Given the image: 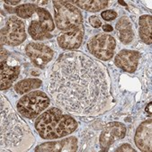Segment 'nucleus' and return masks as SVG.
<instances>
[{"instance_id":"obj_1","label":"nucleus","mask_w":152,"mask_h":152,"mask_svg":"<svg viewBox=\"0 0 152 152\" xmlns=\"http://www.w3.org/2000/svg\"><path fill=\"white\" fill-rule=\"evenodd\" d=\"M111 85L106 69L79 51L61 54L50 72L49 91L68 112L95 115L110 108Z\"/></svg>"},{"instance_id":"obj_2","label":"nucleus","mask_w":152,"mask_h":152,"mask_svg":"<svg viewBox=\"0 0 152 152\" xmlns=\"http://www.w3.org/2000/svg\"><path fill=\"white\" fill-rule=\"evenodd\" d=\"M1 149L2 151H25L32 147L34 137L28 125L22 121L10 104L1 96Z\"/></svg>"},{"instance_id":"obj_3","label":"nucleus","mask_w":152,"mask_h":152,"mask_svg":"<svg viewBox=\"0 0 152 152\" xmlns=\"http://www.w3.org/2000/svg\"><path fill=\"white\" fill-rule=\"evenodd\" d=\"M34 126L41 138L55 140L72 133L77 123L70 115L63 114L61 110L53 107L38 117Z\"/></svg>"},{"instance_id":"obj_4","label":"nucleus","mask_w":152,"mask_h":152,"mask_svg":"<svg viewBox=\"0 0 152 152\" xmlns=\"http://www.w3.org/2000/svg\"><path fill=\"white\" fill-rule=\"evenodd\" d=\"M55 22L58 29L66 31L83 24L81 12L69 1H53Z\"/></svg>"},{"instance_id":"obj_5","label":"nucleus","mask_w":152,"mask_h":152,"mask_svg":"<svg viewBox=\"0 0 152 152\" xmlns=\"http://www.w3.org/2000/svg\"><path fill=\"white\" fill-rule=\"evenodd\" d=\"M50 104V98L42 91H34L23 96L16 104L18 113L28 119H34Z\"/></svg>"},{"instance_id":"obj_6","label":"nucleus","mask_w":152,"mask_h":152,"mask_svg":"<svg viewBox=\"0 0 152 152\" xmlns=\"http://www.w3.org/2000/svg\"><path fill=\"white\" fill-rule=\"evenodd\" d=\"M115 46L116 42L114 38L104 34H98L95 35L89 40L87 43V48L90 53L104 61L113 58Z\"/></svg>"},{"instance_id":"obj_7","label":"nucleus","mask_w":152,"mask_h":152,"mask_svg":"<svg viewBox=\"0 0 152 152\" xmlns=\"http://www.w3.org/2000/svg\"><path fill=\"white\" fill-rule=\"evenodd\" d=\"M26 39L25 26L22 20L15 16L9 17L1 30V41L9 46H17Z\"/></svg>"},{"instance_id":"obj_8","label":"nucleus","mask_w":152,"mask_h":152,"mask_svg":"<svg viewBox=\"0 0 152 152\" xmlns=\"http://www.w3.org/2000/svg\"><path fill=\"white\" fill-rule=\"evenodd\" d=\"M126 127L124 124L118 123V121H112L107 124L99 138V144L102 150H107L110 146L118 140H121L125 137Z\"/></svg>"},{"instance_id":"obj_9","label":"nucleus","mask_w":152,"mask_h":152,"mask_svg":"<svg viewBox=\"0 0 152 152\" xmlns=\"http://www.w3.org/2000/svg\"><path fill=\"white\" fill-rule=\"evenodd\" d=\"M25 52L37 67L43 69L53 58L54 51L43 43L31 42L25 48Z\"/></svg>"},{"instance_id":"obj_10","label":"nucleus","mask_w":152,"mask_h":152,"mask_svg":"<svg viewBox=\"0 0 152 152\" xmlns=\"http://www.w3.org/2000/svg\"><path fill=\"white\" fill-rule=\"evenodd\" d=\"M84 38V25L69 30L59 34L58 37V43L62 49L75 50L80 47Z\"/></svg>"},{"instance_id":"obj_11","label":"nucleus","mask_w":152,"mask_h":152,"mask_svg":"<svg viewBox=\"0 0 152 152\" xmlns=\"http://www.w3.org/2000/svg\"><path fill=\"white\" fill-rule=\"evenodd\" d=\"M134 140L140 150L143 152H150L152 150V121L150 119L140 124L136 131Z\"/></svg>"},{"instance_id":"obj_12","label":"nucleus","mask_w":152,"mask_h":152,"mask_svg":"<svg viewBox=\"0 0 152 152\" xmlns=\"http://www.w3.org/2000/svg\"><path fill=\"white\" fill-rule=\"evenodd\" d=\"M140 59V52L131 50H121L115 57V65L126 72L133 73L138 67Z\"/></svg>"},{"instance_id":"obj_13","label":"nucleus","mask_w":152,"mask_h":152,"mask_svg":"<svg viewBox=\"0 0 152 152\" xmlns=\"http://www.w3.org/2000/svg\"><path fill=\"white\" fill-rule=\"evenodd\" d=\"M77 150V140L75 137H69L59 141L46 142L35 148V151L45 152H73Z\"/></svg>"},{"instance_id":"obj_14","label":"nucleus","mask_w":152,"mask_h":152,"mask_svg":"<svg viewBox=\"0 0 152 152\" xmlns=\"http://www.w3.org/2000/svg\"><path fill=\"white\" fill-rule=\"evenodd\" d=\"M9 57L5 56V59L1 58V90H6L12 86V83L18 77L20 68L17 64L12 65L8 61Z\"/></svg>"},{"instance_id":"obj_15","label":"nucleus","mask_w":152,"mask_h":152,"mask_svg":"<svg viewBox=\"0 0 152 152\" xmlns=\"http://www.w3.org/2000/svg\"><path fill=\"white\" fill-rule=\"evenodd\" d=\"M116 29L119 33L120 41L124 44H129L134 38L132 24L127 16H123L116 23Z\"/></svg>"},{"instance_id":"obj_16","label":"nucleus","mask_w":152,"mask_h":152,"mask_svg":"<svg viewBox=\"0 0 152 152\" xmlns=\"http://www.w3.org/2000/svg\"><path fill=\"white\" fill-rule=\"evenodd\" d=\"M140 37L146 44L152 43V18L144 15L140 18Z\"/></svg>"},{"instance_id":"obj_17","label":"nucleus","mask_w":152,"mask_h":152,"mask_svg":"<svg viewBox=\"0 0 152 152\" xmlns=\"http://www.w3.org/2000/svg\"><path fill=\"white\" fill-rule=\"evenodd\" d=\"M70 3H74L88 12H98L108 6V1L106 0H77L70 1Z\"/></svg>"},{"instance_id":"obj_18","label":"nucleus","mask_w":152,"mask_h":152,"mask_svg":"<svg viewBox=\"0 0 152 152\" xmlns=\"http://www.w3.org/2000/svg\"><path fill=\"white\" fill-rule=\"evenodd\" d=\"M42 84V82L39 78H28L18 82L15 86V90L16 91L17 94L23 95L29 92V91H32L34 89L40 87Z\"/></svg>"},{"instance_id":"obj_19","label":"nucleus","mask_w":152,"mask_h":152,"mask_svg":"<svg viewBox=\"0 0 152 152\" xmlns=\"http://www.w3.org/2000/svg\"><path fill=\"white\" fill-rule=\"evenodd\" d=\"M29 34L35 41H42L51 37L49 32L46 31L38 21H33L31 23L29 26Z\"/></svg>"},{"instance_id":"obj_20","label":"nucleus","mask_w":152,"mask_h":152,"mask_svg":"<svg viewBox=\"0 0 152 152\" xmlns=\"http://www.w3.org/2000/svg\"><path fill=\"white\" fill-rule=\"evenodd\" d=\"M36 13L39 15L41 25L46 30L47 32L53 31L55 28V25H54V22H53V19H52L50 14L47 10H45L44 8H42V7H37Z\"/></svg>"},{"instance_id":"obj_21","label":"nucleus","mask_w":152,"mask_h":152,"mask_svg":"<svg viewBox=\"0 0 152 152\" xmlns=\"http://www.w3.org/2000/svg\"><path fill=\"white\" fill-rule=\"evenodd\" d=\"M36 9H37L36 5L23 4V5H21L19 7H16L15 8V12L21 18H29L36 12Z\"/></svg>"},{"instance_id":"obj_22","label":"nucleus","mask_w":152,"mask_h":152,"mask_svg":"<svg viewBox=\"0 0 152 152\" xmlns=\"http://www.w3.org/2000/svg\"><path fill=\"white\" fill-rule=\"evenodd\" d=\"M101 15L105 21H112L117 17V13L114 12L113 10H106V11L103 12L101 14Z\"/></svg>"},{"instance_id":"obj_23","label":"nucleus","mask_w":152,"mask_h":152,"mask_svg":"<svg viewBox=\"0 0 152 152\" xmlns=\"http://www.w3.org/2000/svg\"><path fill=\"white\" fill-rule=\"evenodd\" d=\"M89 22L93 27L95 28H99L102 25V22L100 21V19L97 16H91L89 18Z\"/></svg>"},{"instance_id":"obj_24","label":"nucleus","mask_w":152,"mask_h":152,"mask_svg":"<svg viewBox=\"0 0 152 152\" xmlns=\"http://www.w3.org/2000/svg\"><path fill=\"white\" fill-rule=\"evenodd\" d=\"M116 151H132V152H133L135 150H134V148H132V147L131 145H129V144H124V145L120 146V148H117Z\"/></svg>"},{"instance_id":"obj_25","label":"nucleus","mask_w":152,"mask_h":152,"mask_svg":"<svg viewBox=\"0 0 152 152\" xmlns=\"http://www.w3.org/2000/svg\"><path fill=\"white\" fill-rule=\"evenodd\" d=\"M103 29H104V32H108V33L113 31V27H112L111 25H109V24L104 25V26H103Z\"/></svg>"},{"instance_id":"obj_26","label":"nucleus","mask_w":152,"mask_h":152,"mask_svg":"<svg viewBox=\"0 0 152 152\" xmlns=\"http://www.w3.org/2000/svg\"><path fill=\"white\" fill-rule=\"evenodd\" d=\"M6 4H9V5H12V6H14V5H17V4H19V0H17V1H9V0H6Z\"/></svg>"},{"instance_id":"obj_27","label":"nucleus","mask_w":152,"mask_h":152,"mask_svg":"<svg viewBox=\"0 0 152 152\" xmlns=\"http://www.w3.org/2000/svg\"><path fill=\"white\" fill-rule=\"evenodd\" d=\"M146 111H147V112H148L149 115H151V103H149V104L147 106V108H146Z\"/></svg>"},{"instance_id":"obj_28","label":"nucleus","mask_w":152,"mask_h":152,"mask_svg":"<svg viewBox=\"0 0 152 152\" xmlns=\"http://www.w3.org/2000/svg\"><path fill=\"white\" fill-rule=\"evenodd\" d=\"M118 3H119V4H121V6H124V7H127V4H126L124 1H121V0H119Z\"/></svg>"},{"instance_id":"obj_29","label":"nucleus","mask_w":152,"mask_h":152,"mask_svg":"<svg viewBox=\"0 0 152 152\" xmlns=\"http://www.w3.org/2000/svg\"><path fill=\"white\" fill-rule=\"evenodd\" d=\"M35 3L36 4H47L48 2L47 1H36Z\"/></svg>"}]
</instances>
